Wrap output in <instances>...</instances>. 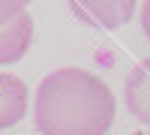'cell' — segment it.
Here are the masks:
<instances>
[{"mask_svg":"<svg viewBox=\"0 0 150 135\" xmlns=\"http://www.w3.org/2000/svg\"><path fill=\"white\" fill-rule=\"evenodd\" d=\"M141 27H144L147 39H150V0H147V3H141Z\"/></svg>","mask_w":150,"mask_h":135,"instance_id":"cell-7","label":"cell"},{"mask_svg":"<svg viewBox=\"0 0 150 135\" xmlns=\"http://www.w3.org/2000/svg\"><path fill=\"white\" fill-rule=\"evenodd\" d=\"M27 114V84L12 72H0V129L15 126Z\"/></svg>","mask_w":150,"mask_h":135,"instance_id":"cell-5","label":"cell"},{"mask_svg":"<svg viewBox=\"0 0 150 135\" xmlns=\"http://www.w3.org/2000/svg\"><path fill=\"white\" fill-rule=\"evenodd\" d=\"M135 135H150V132H135Z\"/></svg>","mask_w":150,"mask_h":135,"instance_id":"cell-8","label":"cell"},{"mask_svg":"<svg viewBox=\"0 0 150 135\" xmlns=\"http://www.w3.org/2000/svg\"><path fill=\"white\" fill-rule=\"evenodd\" d=\"M123 99H126V108L132 111V117H138L141 123L150 126V57L135 63V69L126 75Z\"/></svg>","mask_w":150,"mask_h":135,"instance_id":"cell-4","label":"cell"},{"mask_svg":"<svg viewBox=\"0 0 150 135\" xmlns=\"http://www.w3.org/2000/svg\"><path fill=\"white\" fill-rule=\"evenodd\" d=\"M21 12H27V6L18 3V0H0V27L9 24L12 18H18Z\"/></svg>","mask_w":150,"mask_h":135,"instance_id":"cell-6","label":"cell"},{"mask_svg":"<svg viewBox=\"0 0 150 135\" xmlns=\"http://www.w3.org/2000/svg\"><path fill=\"white\" fill-rule=\"evenodd\" d=\"M33 42V18L30 12H21L18 18L0 27V66H12L27 54Z\"/></svg>","mask_w":150,"mask_h":135,"instance_id":"cell-3","label":"cell"},{"mask_svg":"<svg viewBox=\"0 0 150 135\" xmlns=\"http://www.w3.org/2000/svg\"><path fill=\"white\" fill-rule=\"evenodd\" d=\"M114 114L111 87L87 69H54L36 87L33 117L42 135H105Z\"/></svg>","mask_w":150,"mask_h":135,"instance_id":"cell-1","label":"cell"},{"mask_svg":"<svg viewBox=\"0 0 150 135\" xmlns=\"http://www.w3.org/2000/svg\"><path fill=\"white\" fill-rule=\"evenodd\" d=\"M135 6L132 0H75L72 12L78 15L84 24L90 27H102V30H117L123 27L126 21H132L135 15Z\"/></svg>","mask_w":150,"mask_h":135,"instance_id":"cell-2","label":"cell"}]
</instances>
